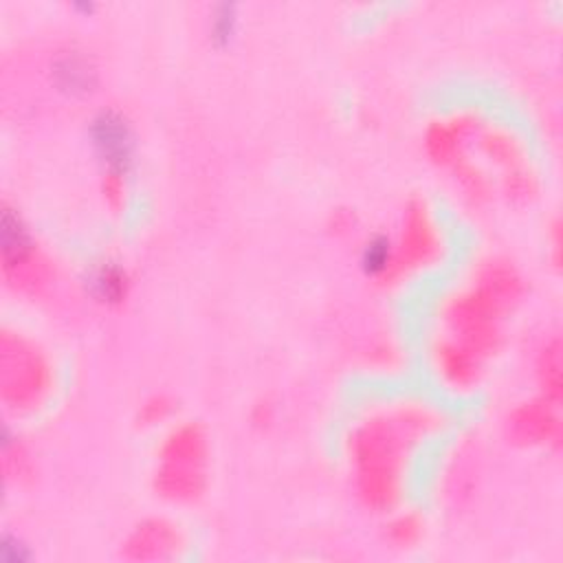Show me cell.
<instances>
[{
	"label": "cell",
	"mask_w": 563,
	"mask_h": 563,
	"mask_svg": "<svg viewBox=\"0 0 563 563\" xmlns=\"http://www.w3.org/2000/svg\"><path fill=\"white\" fill-rule=\"evenodd\" d=\"M526 277L504 255L482 257L468 279L438 308L429 358L440 383L453 391L477 389L506 343L508 319L526 297Z\"/></svg>",
	"instance_id": "6da1fadb"
},
{
	"label": "cell",
	"mask_w": 563,
	"mask_h": 563,
	"mask_svg": "<svg viewBox=\"0 0 563 563\" xmlns=\"http://www.w3.org/2000/svg\"><path fill=\"white\" fill-rule=\"evenodd\" d=\"M422 150L471 209L482 211L497 200L521 209L539 198L541 180L523 143L479 114L453 112L429 121Z\"/></svg>",
	"instance_id": "7a4b0ae2"
},
{
	"label": "cell",
	"mask_w": 563,
	"mask_h": 563,
	"mask_svg": "<svg viewBox=\"0 0 563 563\" xmlns=\"http://www.w3.org/2000/svg\"><path fill=\"white\" fill-rule=\"evenodd\" d=\"M444 424L442 409L420 398L387 400L363 411L345 438V460L358 504L385 515L398 508L413 455L440 435Z\"/></svg>",
	"instance_id": "3957f363"
},
{
	"label": "cell",
	"mask_w": 563,
	"mask_h": 563,
	"mask_svg": "<svg viewBox=\"0 0 563 563\" xmlns=\"http://www.w3.org/2000/svg\"><path fill=\"white\" fill-rule=\"evenodd\" d=\"M211 446L200 422H174L161 438L152 471V486L158 497L172 504L196 501L209 484Z\"/></svg>",
	"instance_id": "277c9868"
},
{
	"label": "cell",
	"mask_w": 563,
	"mask_h": 563,
	"mask_svg": "<svg viewBox=\"0 0 563 563\" xmlns=\"http://www.w3.org/2000/svg\"><path fill=\"white\" fill-rule=\"evenodd\" d=\"M55 385L48 352L29 334L2 328L0 332V400L7 413L29 416L44 407Z\"/></svg>",
	"instance_id": "5b68a950"
},
{
	"label": "cell",
	"mask_w": 563,
	"mask_h": 563,
	"mask_svg": "<svg viewBox=\"0 0 563 563\" xmlns=\"http://www.w3.org/2000/svg\"><path fill=\"white\" fill-rule=\"evenodd\" d=\"M0 271L4 286L24 299H42L57 282L55 262L7 200L0 213Z\"/></svg>",
	"instance_id": "8992f818"
},
{
	"label": "cell",
	"mask_w": 563,
	"mask_h": 563,
	"mask_svg": "<svg viewBox=\"0 0 563 563\" xmlns=\"http://www.w3.org/2000/svg\"><path fill=\"white\" fill-rule=\"evenodd\" d=\"M90 145L99 163V194L103 205L119 213L130 198L136 136L134 125L119 108L99 110L88 128Z\"/></svg>",
	"instance_id": "52a82bcc"
},
{
	"label": "cell",
	"mask_w": 563,
	"mask_h": 563,
	"mask_svg": "<svg viewBox=\"0 0 563 563\" xmlns=\"http://www.w3.org/2000/svg\"><path fill=\"white\" fill-rule=\"evenodd\" d=\"M389 235L402 279L435 268L446 253L444 231L435 211L420 196H411L402 205L396 229Z\"/></svg>",
	"instance_id": "ba28073f"
},
{
	"label": "cell",
	"mask_w": 563,
	"mask_h": 563,
	"mask_svg": "<svg viewBox=\"0 0 563 563\" xmlns=\"http://www.w3.org/2000/svg\"><path fill=\"white\" fill-rule=\"evenodd\" d=\"M508 442L523 449H559L561 446V402L541 394L519 400L501 420Z\"/></svg>",
	"instance_id": "9c48e42d"
},
{
	"label": "cell",
	"mask_w": 563,
	"mask_h": 563,
	"mask_svg": "<svg viewBox=\"0 0 563 563\" xmlns=\"http://www.w3.org/2000/svg\"><path fill=\"white\" fill-rule=\"evenodd\" d=\"M183 548V534L165 517L141 519L123 539L121 554L130 561H167Z\"/></svg>",
	"instance_id": "30bf717a"
},
{
	"label": "cell",
	"mask_w": 563,
	"mask_h": 563,
	"mask_svg": "<svg viewBox=\"0 0 563 563\" xmlns=\"http://www.w3.org/2000/svg\"><path fill=\"white\" fill-rule=\"evenodd\" d=\"M358 268L367 282H372L378 288H394L402 284V273L396 262L394 244L389 231H376L369 233L358 249Z\"/></svg>",
	"instance_id": "8fae6325"
},
{
	"label": "cell",
	"mask_w": 563,
	"mask_h": 563,
	"mask_svg": "<svg viewBox=\"0 0 563 563\" xmlns=\"http://www.w3.org/2000/svg\"><path fill=\"white\" fill-rule=\"evenodd\" d=\"M84 286H86L88 297L95 303L117 310L130 299L134 279H132V273L128 271V266H123L121 262L103 260L88 271Z\"/></svg>",
	"instance_id": "7c38bea8"
},
{
	"label": "cell",
	"mask_w": 563,
	"mask_h": 563,
	"mask_svg": "<svg viewBox=\"0 0 563 563\" xmlns=\"http://www.w3.org/2000/svg\"><path fill=\"white\" fill-rule=\"evenodd\" d=\"M532 374L539 394L561 402V336L556 332L543 336L534 347Z\"/></svg>",
	"instance_id": "4fadbf2b"
},
{
	"label": "cell",
	"mask_w": 563,
	"mask_h": 563,
	"mask_svg": "<svg viewBox=\"0 0 563 563\" xmlns=\"http://www.w3.org/2000/svg\"><path fill=\"white\" fill-rule=\"evenodd\" d=\"M51 70L57 90H64L68 95H86L95 84V68L86 57H81L75 51L62 53L53 62Z\"/></svg>",
	"instance_id": "5bb4252c"
},
{
	"label": "cell",
	"mask_w": 563,
	"mask_h": 563,
	"mask_svg": "<svg viewBox=\"0 0 563 563\" xmlns=\"http://www.w3.org/2000/svg\"><path fill=\"white\" fill-rule=\"evenodd\" d=\"M2 471L9 484H24L35 473V460L29 444L13 431H2Z\"/></svg>",
	"instance_id": "9a60e30c"
},
{
	"label": "cell",
	"mask_w": 563,
	"mask_h": 563,
	"mask_svg": "<svg viewBox=\"0 0 563 563\" xmlns=\"http://www.w3.org/2000/svg\"><path fill=\"white\" fill-rule=\"evenodd\" d=\"M387 523H385V539L391 548L405 550L413 548L422 534H424V521L418 512L413 510H391L387 512Z\"/></svg>",
	"instance_id": "2e32d148"
},
{
	"label": "cell",
	"mask_w": 563,
	"mask_h": 563,
	"mask_svg": "<svg viewBox=\"0 0 563 563\" xmlns=\"http://www.w3.org/2000/svg\"><path fill=\"white\" fill-rule=\"evenodd\" d=\"M172 416H174V400L167 394H152L139 405L136 420L141 427L152 429V427L165 424L167 420H172Z\"/></svg>",
	"instance_id": "e0dca14e"
},
{
	"label": "cell",
	"mask_w": 563,
	"mask_h": 563,
	"mask_svg": "<svg viewBox=\"0 0 563 563\" xmlns=\"http://www.w3.org/2000/svg\"><path fill=\"white\" fill-rule=\"evenodd\" d=\"M209 18L211 40L216 44H227L238 31V9L233 4H218Z\"/></svg>",
	"instance_id": "ac0fdd59"
},
{
	"label": "cell",
	"mask_w": 563,
	"mask_h": 563,
	"mask_svg": "<svg viewBox=\"0 0 563 563\" xmlns=\"http://www.w3.org/2000/svg\"><path fill=\"white\" fill-rule=\"evenodd\" d=\"M273 420V407L268 402H262V405H255V411H253V422L255 424H268Z\"/></svg>",
	"instance_id": "d6986e66"
}]
</instances>
